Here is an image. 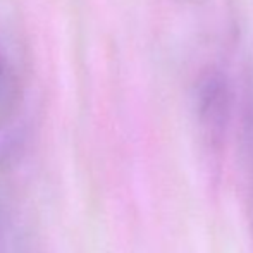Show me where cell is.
<instances>
[{"mask_svg":"<svg viewBox=\"0 0 253 253\" xmlns=\"http://www.w3.org/2000/svg\"><path fill=\"white\" fill-rule=\"evenodd\" d=\"M191 102L203 143L210 150H219L236 105V93L226 67L217 62L205 64L195 76Z\"/></svg>","mask_w":253,"mask_h":253,"instance_id":"6da1fadb","label":"cell"},{"mask_svg":"<svg viewBox=\"0 0 253 253\" xmlns=\"http://www.w3.org/2000/svg\"><path fill=\"white\" fill-rule=\"evenodd\" d=\"M24 100V83L12 55L0 45V129L19 114Z\"/></svg>","mask_w":253,"mask_h":253,"instance_id":"3957f363","label":"cell"},{"mask_svg":"<svg viewBox=\"0 0 253 253\" xmlns=\"http://www.w3.org/2000/svg\"><path fill=\"white\" fill-rule=\"evenodd\" d=\"M240 147L253 227V66H247L240 91Z\"/></svg>","mask_w":253,"mask_h":253,"instance_id":"7a4b0ae2","label":"cell"}]
</instances>
